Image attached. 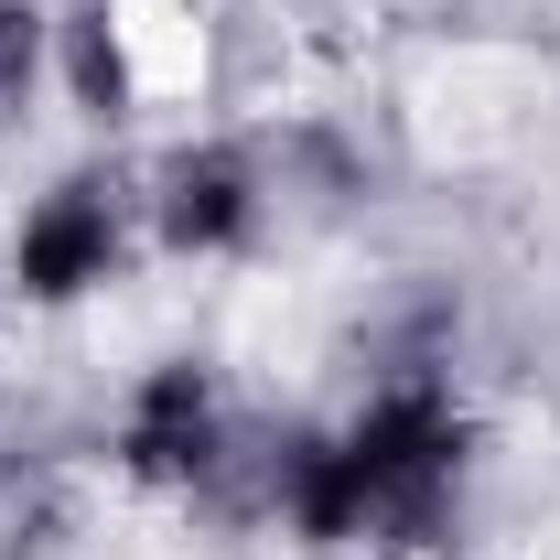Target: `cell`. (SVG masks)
<instances>
[{"instance_id": "1", "label": "cell", "mask_w": 560, "mask_h": 560, "mask_svg": "<svg viewBox=\"0 0 560 560\" xmlns=\"http://www.w3.org/2000/svg\"><path fill=\"white\" fill-rule=\"evenodd\" d=\"M453 420L431 388H399V399H377V410L355 420V442L335 453H302V475H291V506H302V528L313 539H346L366 517H431V495L453 475Z\"/></svg>"}, {"instance_id": "2", "label": "cell", "mask_w": 560, "mask_h": 560, "mask_svg": "<svg viewBox=\"0 0 560 560\" xmlns=\"http://www.w3.org/2000/svg\"><path fill=\"white\" fill-rule=\"evenodd\" d=\"M108 248H119V237H108V206H97L86 184H66L55 206L22 226V280H33V291H86V280L108 270Z\"/></svg>"}, {"instance_id": "3", "label": "cell", "mask_w": 560, "mask_h": 560, "mask_svg": "<svg viewBox=\"0 0 560 560\" xmlns=\"http://www.w3.org/2000/svg\"><path fill=\"white\" fill-rule=\"evenodd\" d=\"M130 464L140 475H195V464H206V377H195V366H162V377L140 388Z\"/></svg>"}, {"instance_id": "4", "label": "cell", "mask_w": 560, "mask_h": 560, "mask_svg": "<svg viewBox=\"0 0 560 560\" xmlns=\"http://www.w3.org/2000/svg\"><path fill=\"white\" fill-rule=\"evenodd\" d=\"M162 226H173L184 248L237 237V226H248V184H237V162H184V173H173V195H162Z\"/></svg>"}, {"instance_id": "5", "label": "cell", "mask_w": 560, "mask_h": 560, "mask_svg": "<svg viewBox=\"0 0 560 560\" xmlns=\"http://www.w3.org/2000/svg\"><path fill=\"white\" fill-rule=\"evenodd\" d=\"M33 55H44V22H33L22 0H0V108H22V86H33Z\"/></svg>"}, {"instance_id": "6", "label": "cell", "mask_w": 560, "mask_h": 560, "mask_svg": "<svg viewBox=\"0 0 560 560\" xmlns=\"http://www.w3.org/2000/svg\"><path fill=\"white\" fill-rule=\"evenodd\" d=\"M75 86H86V108H119V44H108V22L75 33Z\"/></svg>"}]
</instances>
